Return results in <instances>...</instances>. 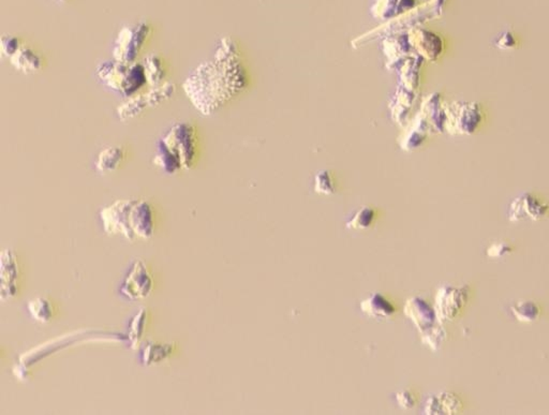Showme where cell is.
Segmentation results:
<instances>
[{"label":"cell","instance_id":"7","mask_svg":"<svg viewBox=\"0 0 549 415\" xmlns=\"http://www.w3.org/2000/svg\"><path fill=\"white\" fill-rule=\"evenodd\" d=\"M448 117L454 133L471 134L481 121V111L473 102H456L450 106Z\"/></svg>","mask_w":549,"mask_h":415},{"label":"cell","instance_id":"15","mask_svg":"<svg viewBox=\"0 0 549 415\" xmlns=\"http://www.w3.org/2000/svg\"><path fill=\"white\" fill-rule=\"evenodd\" d=\"M152 163L159 169L162 170L167 175H174L182 170V161L163 143L162 140L157 143L156 153L152 158Z\"/></svg>","mask_w":549,"mask_h":415},{"label":"cell","instance_id":"11","mask_svg":"<svg viewBox=\"0 0 549 415\" xmlns=\"http://www.w3.org/2000/svg\"><path fill=\"white\" fill-rule=\"evenodd\" d=\"M549 206L544 202H540L536 196L531 194H521L513 201L509 211V218L511 221L531 219L538 220L544 217L548 211Z\"/></svg>","mask_w":549,"mask_h":415},{"label":"cell","instance_id":"23","mask_svg":"<svg viewBox=\"0 0 549 415\" xmlns=\"http://www.w3.org/2000/svg\"><path fill=\"white\" fill-rule=\"evenodd\" d=\"M511 309L515 318L521 322H533L540 316V309L531 301H518Z\"/></svg>","mask_w":549,"mask_h":415},{"label":"cell","instance_id":"26","mask_svg":"<svg viewBox=\"0 0 549 415\" xmlns=\"http://www.w3.org/2000/svg\"><path fill=\"white\" fill-rule=\"evenodd\" d=\"M372 220H374V211L370 209H362L348 223V226L354 228H368V226H372Z\"/></svg>","mask_w":549,"mask_h":415},{"label":"cell","instance_id":"6","mask_svg":"<svg viewBox=\"0 0 549 415\" xmlns=\"http://www.w3.org/2000/svg\"><path fill=\"white\" fill-rule=\"evenodd\" d=\"M135 200H118L100 211L104 230L109 236H123L132 242L135 238L130 226V211Z\"/></svg>","mask_w":549,"mask_h":415},{"label":"cell","instance_id":"5","mask_svg":"<svg viewBox=\"0 0 549 415\" xmlns=\"http://www.w3.org/2000/svg\"><path fill=\"white\" fill-rule=\"evenodd\" d=\"M155 282L146 264L135 259L121 282L119 293L129 301L148 299L154 290Z\"/></svg>","mask_w":549,"mask_h":415},{"label":"cell","instance_id":"22","mask_svg":"<svg viewBox=\"0 0 549 415\" xmlns=\"http://www.w3.org/2000/svg\"><path fill=\"white\" fill-rule=\"evenodd\" d=\"M433 406L435 409L431 412H435V414H454L462 408V402L456 396L445 393L436 399Z\"/></svg>","mask_w":549,"mask_h":415},{"label":"cell","instance_id":"20","mask_svg":"<svg viewBox=\"0 0 549 415\" xmlns=\"http://www.w3.org/2000/svg\"><path fill=\"white\" fill-rule=\"evenodd\" d=\"M29 314L33 320L40 323H48L53 318L54 310L51 301L45 297H37V299L29 301L28 305Z\"/></svg>","mask_w":549,"mask_h":415},{"label":"cell","instance_id":"10","mask_svg":"<svg viewBox=\"0 0 549 415\" xmlns=\"http://www.w3.org/2000/svg\"><path fill=\"white\" fill-rule=\"evenodd\" d=\"M468 288H443L437 299V312L441 320H452L468 301Z\"/></svg>","mask_w":549,"mask_h":415},{"label":"cell","instance_id":"18","mask_svg":"<svg viewBox=\"0 0 549 415\" xmlns=\"http://www.w3.org/2000/svg\"><path fill=\"white\" fill-rule=\"evenodd\" d=\"M144 71L150 87L161 85L167 79V68L163 58L158 54H150L144 58Z\"/></svg>","mask_w":549,"mask_h":415},{"label":"cell","instance_id":"13","mask_svg":"<svg viewBox=\"0 0 549 415\" xmlns=\"http://www.w3.org/2000/svg\"><path fill=\"white\" fill-rule=\"evenodd\" d=\"M127 157V150L123 146H110L98 155L96 169L101 173H111L121 167Z\"/></svg>","mask_w":549,"mask_h":415},{"label":"cell","instance_id":"4","mask_svg":"<svg viewBox=\"0 0 549 415\" xmlns=\"http://www.w3.org/2000/svg\"><path fill=\"white\" fill-rule=\"evenodd\" d=\"M163 143L180 159L182 169L196 167L199 156L198 131L189 123H175L161 138Z\"/></svg>","mask_w":549,"mask_h":415},{"label":"cell","instance_id":"24","mask_svg":"<svg viewBox=\"0 0 549 415\" xmlns=\"http://www.w3.org/2000/svg\"><path fill=\"white\" fill-rule=\"evenodd\" d=\"M364 304H366L364 311L368 312L372 316H389L394 312L393 306L379 294L375 295Z\"/></svg>","mask_w":549,"mask_h":415},{"label":"cell","instance_id":"28","mask_svg":"<svg viewBox=\"0 0 549 415\" xmlns=\"http://www.w3.org/2000/svg\"><path fill=\"white\" fill-rule=\"evenodd\" d=\"M490 248L496 249V250H498V253H497L496 257H502L503 255H506L508 251H510V248H509V247L504 244H494L492 245Z\"/></svg>","mask_w":549,"mask_h":415},{"label":"cell","instance_id":"29","mask_svg":"<svg viewBox=\"0 0 549 415\" xmlns=\"http://www.w3.org/2000/svg\"><path fill=\"white\" fill-rule=\"evenodd\" d=\"M55 1H57V3H67L68 0H55Z\"/></svg>","mask_w":549,"mask_h":415},{"label":"cell","instance_id":"19","mask_svg":"<svg viewBox=\"0 0 549 415\" xmlns=\"http://www.w3.org/2000/svg\"><path fill=\"white\" fill-rule=\"evenodd\" d=\"M146 324H148V310L142 308L130 322L128 341H129L131 349H138L141 345L146 330Z\"/></svg>","mask_w":549,"mask_h":415},{"label":"cell","instance_id":"17","mask_svg":"<svg viewBox=\"0 0 549 415\" xmlns=\"http://www.w3.org/2000/svg\"><path fill=\"white\" fill-rule=\"evenodd\" d=\"M148 109H150V104L146 99L145 92H139L128 98L117 108V116L121 121H131L143 114Z\"/></svg>","mask_w":549,"mask_h":415},{"label":"cell","instance_id":"25","mask_svg":"<svg viewBox=\"0 0 549 415\" xmlns=\"http://www.w3.org/2000/svg\"><path fill=\"white\" fill-rule=\"evenodd\" d=\"M24 45V42L13 35H3L0 38V54L4 58H10Z\"/></svg>","mask_w":549,"mask_h":415},{"label":"cell","instance_id":"1","mask_svg":"<svg viewBox=\"0 0 549 415\" xmlns=\"http://www.w3.org/2000/svg\"><path fill=\"white\" fill-rule=\"evenodd\" d=\"M228 41L222 39L215 58L196 67L182 84L188 99L205 116L219 110L242 87L235 50Z\"/></svg>","mask_w":549,"mask_h":415},{"label":"cell","instance_id":"2","mask_svg":"<svg viewBox=\"0 0 549 415\" xmlns=\"http://www.w3.org/2000/svg\"><path fill=\"white\" fill-rule=\"evenodd\" d=\"M96 75L106 87L125 99L139 94L148 85L143 64L138 62L126 64L115 60H106L98 65Z\"/></svg>","mask_w":549,"mask_h":415},{"label":"cell","instance_id":"12","mask_svg":"<svg viewBox=\"0 0 549 415\" xmlns=\"http://www.w3.org/2000/svg\"><path fill=\"white\" fill-rule=\"evenodd\" d=\"M11 66L18 72L33 74L43 69V58L29 46L23 45L9 60Z\"/></svg>","mask_w":549,"mask_h":415},{"label":"cell","instance_id":"16","mask_svg":"<svg viewBox=\"0 0 549 415\" xmlns=\"http://www.w3.org/2000/svg\"><path fill=\"white\" fill-rule=\"evenodd\" d=\"M414 7V0H375L372 11L381 18H394Z\"/></svg>","mask_w":549,"mask_h":415},{"label":"cell","instance_id":"14","mask_svg":"<svg viewBox=\"0 0 549 415\" xmlns=\"http://www.w3.org/2000/svg\"><path fill=\"white\" fill-rule=\"evenodd\" d=\"M176 345L174 343H159L154 341H148L144 345L141 351V362L144 366L160 364L163 360L169 358L175 351Z\"/></svg>","mask_w":549,"mask_h":415},{"label":"cell","instance_id":"27","mask_svg":"<svg viewBox=\"0 0 549 415\" xmlns=\"http://www.w3.org/2000/svg\"><path fill=\"white\" fill-rule=\"evenodd\" d=\"M316 192H321V194H333L334 192V187H333L332 182H331L330 176L326 172H321L316 177Z\"/></svg>","mask_w":549,"mask_h":415},{"label":"cell","instance_id":"21","mask_svg":"<svg viewBox=\"0 0 549 415\" xmlns=\"http://www.w3.org/2000/svg\"><path fill=\"white\" fill-rule=\"evenodd\" d=\"M175 92V84L171 83V82H165L161 85L150 88L148 92H145L150 108H157V106L165 104V101L173 97Z\"/></svg>","mask_w":549,"mask_h":415},{"label":"cell","instance_id":"8","mask_svg":"<svg viewBox=\"0 0 549 415\" xmlns=\"http://www.w3.org/2000/svg\"><path fill=\"white\" fill-rule=\"evenodd\" d=\"M18 259L11 249H5L0 255V299L6 301L13 299L18 292Z\"/></svg>","mask_w":549,"mask_h":415},{"label":"cell","instance_id":"3","mask_svg":"<svg viewBox=\"0 0 549 415\" xmlns=\"http://www.w3.org/2000/svg\"><path fill=\"white\" fill-rule=\"evenodd\" d=\"M152 33V27L146 22L123 27L113 44V60L126 64L136 62L150 42Z\"/></svg>","mask_w":549,"mask_h":415},{"label":"cell","instance_id":"9","mask_svg":"<svg viewBox=\"0 0 549 415\" xmlns=\"http://www.w3.org/2000/svg\"><path fill=\"white\" fill-rule=\"evenodd\" d=\"M130 226L135 238L150 240L155 234L154 207L146 200H135L130 211Z\"/></svg>","mask_w":549,"mask_h":415}]
</instances>
